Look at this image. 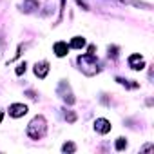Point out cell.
Returning a JSON list of instances; mask_svg holds the SVG:
<instances>
[{"instance_id":"6da1fadb","label":"cell","mask_w":154,"mask_h":154,"mask_svg":"<svg viewBox=\"0 0 154 154\" xmlns=\"http://www.w3.org/2000/svg\"><path fill=\"white\" fill-rule=\"evenodd\" d=\"M76 62H78L80 65V71L85 74V76H94L102 71V65H100V60L96 58V54H80L78 58H76Z\"/></svg>"},{"instance_id":"7a4b0ae2","label":"cell","mask_w":154,"mask_h":154,"mask_svg":"<svg viewBox=\"0 0 154 154\" xmlns=\"http://www.w3.org/2000/svg\"><path fill=\"white\" fill-rule=\"evenodd\" d=\"M45 132H47V120H45V116L36 114V116L29 122V125H27V129H26V134H27L31 140H42V138L45 136Z\"/></svg>"},{"instance_id":"3957f363","label":"cell","mask_w":154,"mask_h":154,"mask_svg":"<svg viewBox=\"0 0 154 154\" xmlns=\"http://www.w3.org/2000/svg\"><path fill=\"white\" fill-rule=\"evenodd\" d=\"M56 94H58V96L67 103V105H72V103L76 102V98H74V94H72V89H71V85H69L65 80H60V82H58Z\"/></svg>"},{"instance_id":"277c9868","label":"cell","mask_w":154,"mask_h":154,"mask_svg":"<svg viewBox=\"0 0 154 154\" xmlns=\"http://www.w3.org/2000/svg\"><path fill=\"white\" fill-rule=\"evenodd\" d=\"M127 63H129V67H131L132 71H141V69H145V60H143V56H141L140 53H132V54L127 58Z\"/></svg>"},{"instance_id":"5b68a950","label":"cell","mask_w":154,"mask_h":154,"mask_svg":"<svg viewBox=\"0 0 154 154\" xmlns=\"http://www.w3.org/2000/svg\"><path fill=\"white\" fill-rule=\"evenodd\" d=\"M33 72H35V76H36V78L44 80L45 76L49 74V62H47V60L36 62V63H35V67H33Z\"/></svg>"},{"instance_id":"8992f818","label":"cell","mask_w":154,"mask_h":154,"mask_svg":"<svg viewBox=\"0 0 154 154\" xmlns=\"http://www.w3.org/2000/svg\"><path fill=\"white\" fill-rule=\"evenodd\" d=\"M27 105H24V103H11L9 105V109H8V112H9V116L11 118H22V116H26L27 114Z\"/></svg>"},{"instance_id":"52a82bcc","label":"cell","mask_w":154,"mask_h":154,"mask_svg":"<svg viewBox=\"0 0 154 154\" xmlns=\"http://www.w3.org/2000/svg\"><path fill=\"white\" fill-rule=\"evenodd\" d=\"M111 129H112V125H111V122L107 118H96L94 120V131L98 134H109Z\"/></svg>"},{"instance_id":"ba28073f","label":"cell","mask_w":154,"mask_h":154,"mask_svg":"<svg viewBox=\"0 0 154 154\" xmlns=\"http://www.w3.org/2000/svg\"><path fill=\"white\" fill-rule=\"evenodd\" d=\"M53 51H54V54L58 56V58H63V56H67V53H69V44L67 42H56L54 45H53Z\"/></svg>"},{"instance_id":"9c48e42d","label":"cell","mask_w":154,"mask_h":154,"mask_svg":"<svg viewBox=\"0 0 154 154\" xmlns=\"http://www.w3.org/2000/svg\"><path fill=\"white\" fill-rule=\"evenodd\" d=\"M40 8V2L38 0H24V4L20 6V11L22 13H33L35 9Z\"/></svg>"},{"instance_id":"30bf717a","label":"cell","mask_w":154,"mask_h":154,"mask_svg":"<svg viewBox=\"0 0 154 154\" xmlns=\"http://www.w3.org/2000/svg\"><path fill=\"white\" fill-rule=\"evenodd\" d=\"M85 44L87 42L84 36H72L69 42V49H82V47H85Z\"/></svg>"},{"instance_id":"8fae6325","label":"cell","mask_w":154,"mask_h":154,"mask_svg":"<svg viewBox=\"0 0 154 154\" xmlns=\"http://www.w3.org/2000/svg\"><path fill=\"white\" fill-rule=\"evenodd\" d=\"M116 82L122 84V85H125L127 89H138V87H140L138 82H134V80H125V78H120V76H116Z\"/></svg>"},{"instance_id":"7c38bea8","label":"cell","mask_w":154,"mask_h":154,"mask_svg":"<svg viewBox=\"0 0 154 154\" xmlns=\"http://www.w3.org/2000/svg\"><path fill=\"white\" fill-rule=\"evenodd\" d=\"M125 4H131V6H134V8H140V9H147V11H150V9H152V6H150V4H145V2H138V0H125Z\"/></svg>"},{"instance_id":"4fadbf2b","label":"cell","mask_w":154,"mask_h":154,"mask_svg":"<svg viewBox=\"0 0 154 154\" xmlns=\"http://www.w3.org/2000/svg\"><path fill=\"white\" fill-rule=\"evenodd\" d=\"M127 138H123V136H120V138H116V141H114V149L116 150H125L127 149Z\"/></svg>"},{"instance_id":"5bb4252c","label":"cell","mask_w":154,"mask_h":154,"mask_svg":"<svg viewBox=\"0 0 154 154\" xmlns=\"http://www.w3.org/2000/svg\"><path fill=\"white\" fill-rule=\"evenodd\" d=\"M62 152H65V154H72V152H76V145H74L72 141H65V143L62 145Z\"/></svg>"},{"instance_id":"9a60e30c","label":"cell","mask_w":154,"mask_h":154,"mask_svg":"<svg viewBox=\"0 0 154 154\" xmlns=\"http://www.w3.org/2000/svg\"><path fill=\"white\" fill-rule=\"evenodd\" d=\"M63 118H65V122H67V123H74L78 116H76V112H74V111H67V109H65V111H63Z\"/></svg>"},{"instance_id":"2e32d148","label":"cell","mask_w":154,"mask_h":154,"mask_svg":"<svg viewBox=\"0 0 154 154\" xmlns=\"http://www.w3.org/2000/svg\"><path fill=\"white\" fill-rule=\"evenodd\" d=\"M107 54H109V58H118V54H120V47L118 45H109L107 47Z\"/></svg>"},{"instance_id":"e0dca14e","label":"cell","mask_w":154,"mask_h":154,"mask_svg":"<svg viewBox=\"0 0 154 154\" xmlns=\"http://www.w3.org/2000/svg\"><path fill=\"white\" fill-rule=\"evenodd\" d=\"M26 69H27V63L22 62V63H18V67L15 69V74H17V76H22V74L26 72Z\"/></svg>"},{"instance_id":"ac0fdd59","label":"cell","mask_w":154,"mask_h":154,"mask_svg":"<svg viewBox=\"0 0 154 154\" xmlns=\"http://www.w3.org/2000/svg\"><path fill=\"white\" fill-rule=\"evenodd\" d=\"M63 9H65V0H60V17H58V20H56L53 26H58V24L62 22V18H63Z\"/></svg>"},{"instance_id":"d6986e66","label":"cell","mask_w":154,"mask_h":154,"mask_svg":"<svg viewBox=\"0 0 154 154\" xmlns=\"http://www.w3.org/2000/svg\"><path fill=\"white\" fill-rule=\"evenodd\" d=\"M24 49H26V44H20V45H18V49H17V54H15L9 62H15L17 58H20V54H22V51H24ZM9 62H8V63H9Z\"/></svg>"},{"instance_id":"ffe728a7","label":"cell","mask_w":154,"mask_h":154,"mask_svg":"<svg viewBox=\"0 0 154 154\" xmlns=\"http://www.w3.org/2000/svg\"><path fill=\"white\" fill-rule=\"evenodd\" d=\"M76 4H78L84 11H89V6H87V2H85V0H76Z\"/></svg>"},{"instance_id":"44dd1931","label":"cell","mask_w":154,"mask_h":154,"mask_svg":"<svg viewBox=\"0 0 154 154\" xmlns=\"http://www.w3.org/2000/svg\"><path fill=\"white\" fill-rule=\"evenodd\" d=\"M152 149H154V145H152V143H147V145H143V147H141V150H140V152H149V150H152Z\"/></svg>"},{"instance_id":"7402d4cb","label":"cell","mask_w":154,"mask_h":154,"mask_svg":"<svg viewBox=\"0 0 154 154\" xmlns=\"http://www.w3.org/2000/svg\"><path fill=\"white\" fill-rule=\"evenodd\" d=\"M26 96H29L31 100H36V93L35 91H26Z\"/></svg>"},{"instance_id":"603a6c76","label":"cell","mask_w":154,"mask_h":154,"mask_svg":"<svg viewBox=\"0 0 154 154\" xmlns=\"http://www.w3.org/2000/svg\"><path fill=\"white\" fill-rule=\"evenodd\" d=\"M87 51H89V54H94V51H96V45H89V49H87Z\"/></svg>"},{"instance_id":"cb8c5ba5","label":"cell","mask_w":154,"mask_h":154,"mask_svg":"<svg viewBox=\"0 0 154 154\" xmlns=\"http://www.w3.org/2000/svg\"><path fill=\"white\" fill-rule=\"evenodd\" d=\"M2 120H4V112H0V123H2Z\"/></svg>"},{"instance_id":"d4e9b609","label":"cell","mask_w":154,"mask_h":154,"mask_svg":"<svg viewBox=\"0 0 154 154\" xmlns=\"http://www.w3.org/2000/svg\"><path fill=\"white\" fill-rule=\"evenodd\" d=\"M116 2H122V4H125V0H116Z\"/></svg>"}]
</instances>
